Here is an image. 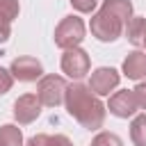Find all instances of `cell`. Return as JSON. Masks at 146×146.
<instances>
[{"mask_svg":"<svg viewBox=\"0 0 146 146\" xmlns=\"http://www.w3.org/2000/svg\"><path fill=\"white\" fill-rule=\"evenodd\" d=\"M64 103H66V112H68L82 128H87V130H98V128H103L107 107L98 100V96H96L89 87H84V84H80V82L68 84Z\"/></svg>","mask_w":146,"mask_h":146,"instance_id":"1","label":"cell"},{"mask_svg":"<svg viewBox=\"0 0 146 146\" xmlns=\"http://www.w3.org/2000/svg\"><path fill=\"white\" fill-rule=\"evenodd\" d=\"M84 41V23L78 16H64L55 27V43L64 50L78 48Z\"/></svg>","mask_w":146,"mask_h":146,"instance_id":"2","label":"cell"},{"mask_svg":"<svg viewBox=\"0 0 146 146\" xmlns=\"http://www.w3.org/2000/svg\"><path fill=\"white\" fill-rule=\"evenodd\" d=\"M66 89H68V84L64 82V78H59V75H43L39 80V84H36V98L46 107H57L66 98Z\"/></svg>","mask_w":146,"mask_h":146,"instance_id":"3","label":"cell"},{"mask_svg":"<svg viewBox=\"0 0 146 146\" xmlns=\"http://www.w3.org/2000/svg\"><path fill=\"white\" fill-rule=\"evenodd\" d=\"M91 34L98 39V41H105V43H110V41H116L119 36H121V32H123V27H125V23H121L119 18H114L112 14H107V11H98V14H94L91 16Z\"/></svg>","mask_w":146,"mask_h":146,"instance_id":"4","label":"cell"},{"mask_svg":"<svg viewBox=\"0 0 146 146\" xmlns=\"http://www.w3.org/2000/svg\"><path fill=\"white\" fill-rule=\"evenodd\" d=\"M89 55L82 50V48H71V50H64L62 55V71L73 78V80H80L89 73Z\"/></svg>","mask_w":146,"mask_h":146,"instance_id":"5","label":"cell"},{"mask_svg":"<svg viewBox=\"0 0 146 146\" xmlns=\"http://www.w3.org/2000/svg\"><path fill=\"white\" fill-rule=\"evenodd\" d=\"M11 75L21 82H34V80H41L43 78V66L36 57H30V55H23V57H16L11 62Z\"/></svg>","mask_w":146,"mask_h":146,"instance_id":"6","label":"cell"},{"mask_svg":"<svg viewBox=\"0 0 146 146\" xmlns=\"http://www.w3.org/2000/svg\"><path fill=\"white\" fill-rule=\"evenodd\" d=\"M119 71L112 68V66H100L91 73V80H89V89L96 94V96H107L112 89L119 87Z\"/></svg>","mask_w":146,"mask_h":146,"instance_id":"7","label":"cell"},{"mask_svg":"<svg viewBox=\"0 0 146 146\" xmlns=\"http://www.w3.org/2000/svg\"><path fill=\"white\" fill-rule=\"evenodd\" d=\"M137 107H139L137 96H135V91H130V89L116 91L114 96H110V103H107L110 114H114V116H119V119L132 116V114L137 112Z\"/></svg>","mask_w":146,"mask_h":146,"instance_id":"8","label":"cell"},{"mask_svg":"<svg viewBox=\"0 0 146 146\" xmlns=\"http://www.w3.org/2000/svg\"><path fill=\"white\" fill-rule=\"evenodd\" d=\"M39 114H41V100L36 98V94H23L14 103V119L23 125L32 123Z\"/></svg>","mask_w":146,"mask_h":146,"instance_id":"9","label":"cell"},{"mask_svg":"<svg viewBox=\"0 0 146 146\" xmlns=\"http://www.w3.org/2000/svg\"><path fill=\"white\" fill-rule=\"evenodd\" d=\"M123 75L130 80H144L146 78V52L132 50L123 59Z\"/></svg>","mask_w":146,"mask_h":146,"instance_id":"10","label":"cell"},{"mask_svg":"<svg viewBox=\"0 0 146 146\" xmlns=\"http://www.w3.org/2000/svg\"><path fill=\"white\" fill-rule=\"evenodd\" d=\"M100 9L107 11V14H112L121 23H128L132 18V2L130 0H103V7Z\"/></svg>","mask_w":146,"mask_h":146,"instance_id":"11","label":"cell"},{"mask_svg":"<svg viewBox=\"0 0 146 146\" xmlns=\"http://www.w3.org/2000/svg\"><path fill=\"white\" fill-rule=\"evenodd\" d=\"M123 32H125V39H128L132 46H141L144 34H146V18H141V16H132V18L125 23Z\"/></svg>","mask_w":146,"mask_h":146,"instance_id":"12","label":"cell"},{"mask_svg":"<svg viewBox=\"0 0 146 146\" xmlns=\"http://www.w3.org/2000/svg\"><path fill=\"white\" fill-rule=\"evenodd\" d=\"M25 146H73L66 135H34Z\"/></svg>","mask_w":146,"mask_h":146,"instance_id":"13","label":"cell"},{"mask_svg":"<svg viewBox=\"0 0 146 146\" xmlns=\"http://www.w3.org/2000/svg\"><path fill=\"white\" fill-rule=\"evenodd\" d=\"M0 146H23V132L21 128L7 123L0 128Z\"/></svg>","mask_w":146,"mask_h":146,"instance_id":"14","label":"cell"},{"mask_svg":"<svg viewBox=\"0 0 146 146\" xmlns=\"http://www.w3.org/2000/svg\"><path fill=\"white\" fill-rule=\"evenodd\" d=\"M130 139L135 146H146V114H139L130 123Z\"/></svg>","mask_w":146,"mask_h":146,"instance_id":"15","label":"cell"},{"mask_svg":"<svg viewBox=\"0 0 146 146\" xmlns=\"http://www.w3.org/2000/svg\"><path fill=\"white\" fill-rule=\"evenodd\" d=\"M91 146H123L121 137L114 135V132H98L94 139H91Z\"/></svg>","mask_w":146,"mask_h":146,"instance_id":"16","label":"cell"},{"mask_svg":"<svg viewBox=\"0 0 146 146\" xmlns=\"http://www.w3.org/2000/svg\"><path fill=\"white\" fill-rule=\"evenodd\" d=\"M21 11V5L18 0H0V14L7 18V21H14Z\"/></svg>","mask_w":146,"mask_h":146,"instance_id":"17","label":"cell"},{"mask_svg":"<svg viewBox=\"0 0 146 146\" xmlns=\"http://www.w3.org/2000/svg\"><path fill=\"white\" fill-rule=\"evenodd\" d=\"M68 2L73 5V9H78L82 14H91L96 9V5H98V0H68Z\"/></svg>","mask_w":146,"mask_h":146,"instance_id":"18","label":"cell"},{"mask_svg":"<svg viewBox=\"0 0 146 146\" xmlns=\"http://www.w3.org/2000/svg\"><path fill=\"white\" fill-rule=\"evenodd\" d=\"M11 84H14V75H11V71H7V68L0 66V96L7 94V91L11 89Z\"/></svg>","mask_w":146,"mask_h":146,"instance_id":"19","label":"cell"},{"mask_svg":"<svg viewBox=\"0 0 146 146\" xmlns=\"http://www.w3.org/2000/svg\"><path fill=\"white\" fill-rule=\"evenodd\" d=\"M11 34V21H7L2 14H0V43H5Z\"/></svg>","mask_w":146,"mask_h":146,"instance_id":"20","label":"cell"},{"mask_svg":"<svg viewBox=\"0 0 146 146\" xmlns=\"http://www.w3.org/2000/svg\"><path fill=\"white\" fill-rule=\"evenodd\" d=\"M135 96H137V103H139V107L141 110H146V82H139L135 89Z\"/></svg>","mask_w":146,"mask_h":146,"instance_id":"21","label":"cell"},{"mask_svg":"<svg viewBox=\"0 0 146 146\" xmlns=\"http://www.w3.org/2000/svg\"><path fill=\"white\" fill-rule=\"evenodd\" d=\"M141 46H144V48H146V34H144V41H141Z\"/></svg>","mask_w":146,"mask_h":146,"instance_id":"22","label":"cell"}]
</instances>
